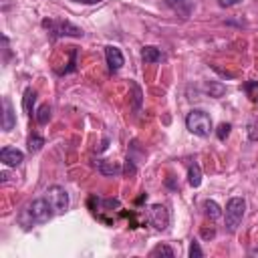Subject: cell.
Returning a JSON list of instances; mask_svg holds the SVG:
<instances>
[{
	"mask_svg": "<svg viewBox=\"0 0 258 258\" xmlns=\"http://www.w3.org/2000/svg\"><path fill=\"white\" fill-rule=\"evenodd\" d=\"M185 127L198 137H208L212 131V117L202 109H194L185 117Z\"/></svg>",
	"mask_w": 258,
	"mask_h": 258,
	"instance_id": "6da1fadb",
	"label": "cell"
},
{
	"mask_svg": "<svg viewBox=\"0 0 258 258\" xmlns=\"http://www.w3.org/2000/svg\"><path fill=\"white\" fill-rule=\"evenodd\" d=\"M244 212H246V202L244 198H230L228 204H226V230L228 232H236L242 218H244Z\"/></svg>",
	"mask_w": 258,
	"mask_h": 258,
	"instance_id": "7a4b0ae2",
	"label": "cell"
},
{
	"mask_svg": "<svg viewBox=\"0 0 258 258\" xmlns=\"http://www.w3.org/2000/svg\"><path fill=\"white\" fill-rule=\"evenodd\" d=\"M42 26H44L54 38H58V36H75V38L83 36V28L75 26V24L69 22V20H42Z\"/></svg>",
	"mask_w": 258,
	"mask_h": 258,
	"instance_id": "3957f363",
	"label": "cell"
},
{
	"mask_svg": "<svg viewBox=\"0 0 258 258\" xmlns=\"http://www.w3.org/2000/svg\"><path fill=\"white\" fill-rule=\"evenodd\" d=\"M26 212H28L30 220H32V222H36V224H44V222H48V220L52 218V214H54V210H52V206L48 204V200H46V198L32 200V202L28 204Z\"/></svg>",
	"mask_w": 258,
	"mask_h": 258,
	"instance_id": "277c9868",
	"label": "cell"
},
{
	"mask_svg": "<svg viewBox=\"0 0 258 258\" xmlns=\"http://www.w3.org/2000/svg\"><path fill=\"white\" fill-rule=\"evenodd\" d=\"M44 198H46L48 204L52 206L54 214H62V212L69 208V194H67L64 187H60V185H52V187H48Z\"/></svg>",
	"mask_w": 258,
	"mask_h": 258,
	"instance_id": "5b68a950",
	"label": "cell"
},
{
	"mask_svg": "<svg viewBox=\"0 0 258 258\" xmlns=\"http://www.w3.org/2000/svg\"><path fill=\"white\" fill-rule=\"evenodd\" d=\"M147 220L155 230H165L169 226V212L161 204H153L147 212Z\"/></svg>",
	"mask_w": 258,
	"mask_h": 258,
	"instance_id": "8992f818",
	"label": "cell"
},
{
	"mask_svg": "<svg viewBox=\"0 0 258 258\" xmlns=\"http://www.w3.org/2000/svg\"><path fill=\"white\" fill-rule=\"evenodd\" d=\"M0 161L4 165H8V167H16V165H20L24 161V153L20 149H16V147H2Z\"/></svg>",
	"mask_w": 258,
	"mask_h": 258,
	"instance_id": "52a82bcc",
	"label": "cell"
},
{
	"mask_svg": "<svg viewBox=\"0 0 258 258\" xmlns=\"http://www.w3.org/2000/svg\"><path fill=\"white\" fill-rule=\"evenodd\" d=\"M105 58H107V64H109V69H111L113 73H115V71H119V69L125 64L123 52H121L117 46H113V44L105 46Z\"/></svg>",
	"mask_w": 258,
	"mask_h": 258,
	"instance_id": "ba28073f",
	"label": "cell"
},
{
	"mask_svg": "<svg viewBox=\"0 0 258 258\" xmlns=\"http://www.w3.org/2000/svg\"><path fill=\"white\" fill-rule=\"evenodd\" d=\"M165 4L181 18H189L194 12V0H165Z\"/></svg>",
	"mask_w": 258,
	"mask_h": 258,
	"instance_id": "9c48e42d",
	"label": "cell"
},
{
	"mask_svg": "<svg viewBox=\"0 0 258 258\" xmlns=\"http://www.w3.org/2000/svg\"><path fill=\"white\" fill-rule=\"evenodd\" d=\"M2 105H4V115H2V129H4V131H10V129L16 125V115H14V109H12V103H10V99H8V97H4Z\"/></svg>",
	"mask_w": 258,
	"mask_h": 258,
	"instance_id": "30bf717a",
	"label": "cell"
},
{
	"mask_svg": "<svg viewBox=\"0 0 258 258\" xmlns=\"http://www.w3.org/2000/svg\"><path fill=\"white\" fill-rule=\"evenodd\" d=\"M141 58H143V62L153 64V62H159L163 58V54H161V50L157 46H143L141 48Z\"/></svg>",
	"mask_w": 258,
	"mask_h": 258,
	"instance_id": "8fae6325",
	"label": "cell"
},
{
	"mask_svg": "<svg viewBox=\"0 0 258 258\" xmlns=\"http://www.w3.org/2000/svg\"><path fill=\"white\" fill-rule=\"evenodd\" d=\"M97 169H99L103 175H119V173L123 171L117 161H109V159H101V161L97 163Z\"/></svg>",
	"mask_w": 258,
	"mask_h": 258,
	"instance_id": "7c38bea8",
	"label": "cell"
},
{
	"mask_svg": "<svg viewBox=\"0 0 258 258\" xmlns=\"http://www.w3.org/2000/svg\"><path fill=\"white\" fill-rule=\"evenodd\" d=\"M204 91H206L210 97L218 99V97H222V95L226 93V87H224L222 83H218V81H208V83L204 85Z\"/></svg>",
	"mask_w": 258,
	"mask_h": 258,
	"instance_id": "4fadbf2b",
	"label": "cell"
},
{
	"mask_svg": "<svg viewBox=\"0 0 258 258\" xmlns=\"http://www.w3.org/2000/svg\"><path fill=\"white\" fill-rule=\"evenodd\" d=\"M187 181H189L191 187H198L202 183V169H200L198 163H191L189 165V169H187Z\"/></svg>",
	"mask_w": 258,
	"mask_h": 258,
	"instance_id": "5bb4252c",
	"label": "cell"
},
{
	"mask_svg": "<svg viewBox=\"0 0 258 258\" xmlns=\"http://www.w3.org/2000/svg\"><path fill=\"white\" fill-rule=\"evenodd\" d=\"M204 208H206V216L212 218V220H218L222 216V208L214 202V200H206L204 202Z\"/></svg>",
	"mask_w": 258,
	"mask_h": 258,
	"instance_id": "9a60e30c",
	"label": "cell"
},
{
	"mask_svg": "<svg viewBox=\"0 0 258 258\" xmlns=\"http://www.w3.org/2000/svg\"><path fill=\"white\" fill-rule=\"evenodd\" d=\"M34 99H36V93H34L32 89H26V91H24V101H22V105H24V111H26L28 115H32Z\"/></svg>",
	"mask_w": 258,
	"mask_h": 258,
	"instance_id": "2e32d148",
	"label": "cell"
},
{
	"mask_svg": "<svg viewBox=\"0 0 258 258\" xmlns=\"http://www.w3.org/2000/svg\"><path fill=\"white\" fill-rule=\"evenodd\" d=\"M34 117H36V123H40V125L48 123V119H50V107L48 105H40Z\"/></svg>",
	"mask_w": 258,
	"mask_h": 258,
	"instance_id": "e0dca14e",
	"label": "cell"
},
{
	"mask_svg": "<svg viewBox=\"0 0 258 258\" xmlns=\"http://www.w3.org/2000/svg\"><path fill=\"white\" fill-rule=\"evenodd\" d=\"M42 145H44V139H42L40 135H30V137H28V151H30V153L40 151Z\"/></svg>",
	"mask_w": 258,
	"mask_h": 258,
	"instance_id": "ac0fdd59",
	"label": "cell"
},
{
	"mask_svg": "<svg viewBox=\"0 0 258 258\" xmlns=\"http://www.w3.org/2000/svg\"><path fill=\"white\" fill-rule=\"evenodd\" d=\"M151 256H165V258H173V250L165 244H157L153 250H151Z\"/></svg>",
	"mask_w": 258,
	"mask_h": 258,
	"instance_id": "d6986e66",
	"label": "cell"
},
{
	"mask_svg": "<svg viewBox=\"0 0 258 258\" xmlns=\"http://www.w3.org/2000/svg\"><path fill=\"white\" fill-rule=\"evenodd\" d=\"M202 256H204V252H202L200 244L198 242H191V246H189V258H202Z\"/></svg>",
	"mask_w": 258,
	"mask_h": 258,
	"instance_id": "ffe728a7",
	"label": "cell"
},
{
	"mask_svg": "<svg viewBox=\"0 0 258 258\" xmlns=\"http://www.w3.org/2000/svg\"><path fill=\"white\" fill-rule=\"evenodd\" d=\"M230 129H232V125H230V123H222V125L218 127V139H226V137H228V133H230Z\"/></svg>",
	"mask_w": 258,
	"mask_h": 258,
	"instance_id": "44dd1931",
	"label": "cell"
},
{
	"mask_svg": "<svg viewBox=\"0 0 258 258\" xmlns=\"http://www.w3.org/2000/svg\"><path fill=\"white\" fill-rule=\"evenodd\" d=\"M125 173H127V175H133V173H135V165H133V159H131V157H129L127 163H125Z\"/></svg>",
	"mask_w": 258,
	"mask_h": 258,
	"instance_id": "7402d4cb",
	"label": "cell"
},
{
	"mask_svg": "<svg viewBox=\"0 0 258 258\" xmlns=\"http://www.w3.org/2000/svg\"><path fill=\"white\" fill-rule=\"evenodd\" d=\"M242 0H218V4L222 6V8H228V6H236V4H240Z\"/></svg>",
	"mask_w": 258,
	"mask_h": 258,
	"instance_id": "603a6c76",
	"label": "cell"
},
{
	"mask_svg": "<svg viewBox=\"0 0 258 258\" xmlns=\"http://www.w3.org/2000/svg\"><path fill=\"white\" fill-rule=\"evenodd\" d=\"M10 177H12V175H10L8 171H2V173H0V181H2V183H8V181H10Z\"/></svg>",
	"mask_w": 258,
	"mask_h": 258,
	"instance_id": "cb8c5ba5",
	"label": "cell"
},
{
	"mask_svg": "<svg viewBox=\"0 0 258 258\" xmlns=\"http://www.w3.org/2000/svg\"><path fill=\"white\" fill-rule=\"evenodd\" d=\"M214 234H216L214 230H202V236H204L206 240H210V238H214Z\"/></svg>",
	"mask_w": 258,
	"mask_h": 258,
	"instance_id": "d4e9b609",
	"label": "cell"
},
{
	"mask_svg": "<svg viewBox=\"0 0 258 258\" xmlns=\"http://www.w3.org/2000/svg\"><path fill=\"white\" fill-rule=\"evenodd\" d=\"M71 2H77V4H97L101 0H71Z\"/></svg>",
	"mask_w": 258,
	"mask_h": 258,
	"instance_id": "484cf974",
	"label": "cell"
},
{
	"mask_svg": "<svg viewBox=\"0 0 258 258\" xmlns=\"http://www.w3.org/2000/svg\"><path fill=\"white\" fill-rule=\"evenodd\" d=\"M250 256H258V248H252L250 250Z\"/></svg>",
	"mask_w": 258,
	"mask_h": 258,
	"instance_id": "4316f807",
	"label": "cell"
}]
</instances>
